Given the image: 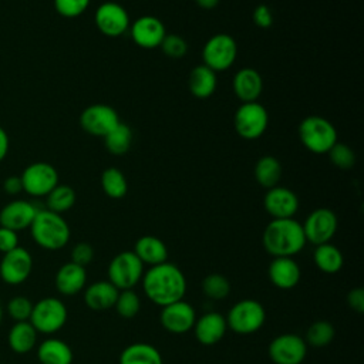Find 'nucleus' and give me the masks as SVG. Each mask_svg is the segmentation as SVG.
Here are the masks:
<instances>
[{
  "mask_svg": "<svg viewBox=\"0 0 364 364\" xmlns=\"http://www.w3.org/2000/svg\"><path fill=\"white\" fill-rule=\"evenodd\" d=\"M141 283L145 296L159 307L182 300L188 289L183 272L171 262L148 267Z\"/></svg>",
  "mask_w": 364,
  "mask_h": 364,
  "instance_id": "nucleus-1",
  "label": "nucleus"
},
{
  "mask_svg": "<svg viewBox=\"0 0 364 364\" xmlns=\"http://www.w3.org/2000/svg\"><path fill=\"white\" fill-rule=\"evenodd\" d=\"M262 243L273 257H293L303 250L307 240L301 223L287 218L272 219L262 233Z\"/></svg>",
  "mask_w": 364,
  "mask_h": 364,
  "instance_id": "nucleus-2",
  "label": "nucleus"
},
{
  "mask_svg": "<svg viewBox=\"0 0 364 364\" xmlns=\"http://www.w3.org/2000/svg\"><path fill=\"white\" fill-rule=\"evenodd\" d=\"M28 229L33 240L46 250L63 249L71 236V230L65 219L48 209H38Z\"/></svg>",
  "mask_w": 364,
  "mask_h": 364,
  "instance_id": "nucleus-3",
  "label": "nucleus"
},
{
  "mask_svg": "<svg viewBox=\"0 0 364 364\" xmlns=\"http://www.w3.org/2000/svg\"><path fill=\"white\" fill-rule=\"evenodd\" d=\"M299 139L313 154H327L338 141L336 127L324 117L309 115L299 124Z\"/></svg>",
  "mask_w": 364,
  "mask_h": 364,
  "instance_id": "nucleus-4",
  "label": "nucleus"
},
{
  "mask_svg": "<svg viewBox=\"0 0 364 364\" xmlns=\"http://www.w3.org/2000/svg\"><path fill=\"white\" fill-rule=\"evenodd\" d=\"M225 318L229 330L240 336H247L263 327L266 321V310L260 301L255 299H243L229 309Z\"/></svg>",
  "mask_w": 364,
  "mask_h": 364,
  "instance_id": "nucleus-5",
  "label": "nucleus"
},
{
  "mask_svg": "<svg viewBox=\"0 0 364 364\" xmlns=\"http://www.w3.org/2000/svg\"><path fill=\"white\" fill-rule=\"evenodd\" d=\"M68 318V311L63 300L44 297L33 304L30 323L40 334H54L61 330Z\"/></svg>",
  "mask_w": 364,
  "mask_h": 364,
  "instance_id": "nucleus-6",
  "label": "nucleus"
},
{
  "mask_svg": "<svg viewBox=\"0 0 364 364\" xmlns=\"http://www.w3.org/2000/svg\"><path fill=\"white\" fill-rule=\"evenodd\" d=\"M145 266L132 250L115 255L107 269L108 279L118 290L134 289L142 279Z\"/></svg>",
  "mask_w": 364,
  "mask_h": 364,
  "instance_id": "nucleus-7",
  "label": "nucleus"
},
{
  "mask_svg": "<svg viewBox=\"0 0 364 364\" xmlns=\"http://www.w3.org/2000/svg\"><path fill=\"white\" fill-rule=\"evenodd\" d=\"M269 125V112L259 101L242 102L233 115L236 134L243 139L260 138Z\"/></svg>",
  "mask_w": 364,
  "mask_h": 364,
  "instance_id": "nucleus-8",
  "label": "nucleus"
},
{
  "mask_svg": "<svg viewBox=\"0 0 364 364\" xmlns=\"http://www.w3.org/2000/svg\"><path fill=\"white\" fill-rule=\"evenodd\" d=\"M237 58V43L226 33L213 34L206 40L202 48V64L218 71L230 68Z\"/></svg>",
  "mask_w": 364,
  "mask_h": 364,
  "instance_id": "nucleus-9",
  "label": "nucleus"
},
{
  "mask_svg": "<svg viewBox=\"0 0 364 364\" xmlns=\"http://www.w3.org/2000/svg\"><path fill=\"white\" fill-rule=\"evenodd\" d=\"M23 191L31 196H47L58 185V172L48 162H33L20 175Z\"/></svg>",
  "mask_w": 364,
  "mask_h": 364,
  "instance_id": "nucleus-10",
  "label": "nucleus"
},
{
  "mask_svg": "<svg viewBox=\"0 0 364 364\" xmlns=\"http://www.w3.org/2000/svg\"><path fill=\"white\" fill-rule=\"evenodd\" d=\"M267 354L274 364H301L307 355V344L299 334L283 333L269 343Z\"/></svg>",
  "mask_w": 364,
  "mask_h": 364,
  "instance_id": "nucleus-11",
  "label": "nucleus"
},
{
  "mask_svg": "<svg viewBox=\"0 0 364 364\" xmlns=\"http://www.w3.org/2000/svg\"><path fill=\"white\" fill-rule=\"evenodd\" d=\"M306 240L314 246L327 243L337 232V215L330 208H317L311 210L301 223Z\"/></svg>",
  "mask_w": 364,
  "mask_h": 364,
  "instance_id": "nucleus-12",
  "label": "nucleus"
},
{
  "mask_svg": "<svg viewBox=\"0 0 364 364\" xmlns=\"http://www.w3.org/2000/svg\"><path fill=\"white\" fill-rule=\"evenodd\" d=\"M118 112L108 104H91L80 114L81 128L92 136H105L119 124Z\"/></svg>",
  "mask_w": 364,
  "mask_h": 364,
  "instance_id": "nucleus-13",
  "label": "nucleus"
},
{
  "mask_svg": "<svg viewBox=\"0 0 364 364\" xmlns=\"http://www.w3.org/2000/svg\"><path fill=\"white\" fill-rule=\"evenodd\" d=\"M94 23L101 34L119 37L129 28L131 20L124 6L115 1H104L94 13Z\"/></svg>",
  "mask_w": 364,
  "mask_h": 364,
  "instance_id": "nucleus-14",
  "label": "nucleus"
},
{
  "mask_svg": "<svg viewBox=\"0 0 364 364\" xmlns=\"http://www.w3.org/2000/svg\"><path fill=\"white\" fill-rule=\"evenodd\" d=\"M33 270V257L30 252L21 246L3 253L0 260V277L6 284L17 286L24 283Z\"/></svg>",
  "mask_w": 364,
  "mask_h": 364,
  "instance_id": "nucleus-15",
  "label": "nucleus"
},
{
  "mask_svg": "<svg viewBox=\"0 0 364 364\" xmlns=\"http://www.w3.org/2000/svg\"><path fill=\"white\" fill-rule=\"evenodd\" d=\"M196 311L191 303L182 300L161 307V326L171 334H185L193 328Z\"/></svg>",
  "mask_w": 364,
  "mask_h": 364,
  "instance_id": "nucleus-16",
  "label": "nucleus"
},
{
  "mask_svg": "<svg viewBox=\"0 0 364 364\" xmlns=\"http://www.w3.org/2000/svg\"><path fill=\"white\" fill-rule=\"evenodd\" d=\"M263 206L272 219L293 218L299 210V196L290 188L276 185L264 193Z\"/></svg>",
  "mask_w": 364,
  "mask_h": 364,
  "instance_id": "nucleus-17",
  "label": "nucleus"
},
{
  "mask_svg": "<svg viewBox=\"0 0 364 364\" xmlns=\"http://www.w3.org/2000/svg\"><path fill=\"white\" fill-rule=\"evenodd\" d=\"M132 41L141 48H156L161 46L166 30L164 23L155 16H141L129 24Z\"/></svg>",
  "mask_w": 364,
  "mask_h": 364,
  "instance_id": "nucleus-18",
  "label": "nucleus"
},
{
  "mask_svg": "<svg viewBox=\"0 0 364 364\" xmlns=\"http://www.w3.org/2000/svg\"><path fill=\"white\" fill-rule=\"evenodd\" d=\"M38 209L28 200L16 199L6 203L0 210V226L14 232L24 230L33 223Z\"/></svg>",
  "mask_w": 364,
  "mask_h": 364,
  "instance_id": "nucleus-19",
  "label": "nucleus"
},
{
  "mask_svg": "<svg viewBox=\"0 0 364 364\" xmlns=\"http://www.w3.org/2000/svg\"><path fill=\"white\" fill-rule=\"evenodd\" d=\"M192 330L202 346H215L225 337L228 324L223 314L218 311H208L196 317Z\"/></svg>",
  "mask_w": 364,
  "mask_h": 364,
  "instance_id": "nucleus-20",
  "label": "nucleus"
},
{
  "mask_svg": "<svg viewBox=\"0 0 364 364\" xmlns=\"http://www.w3.org/2000/svg\"><path fill=\"white\" fill-rule=\"evenodd\" d=\"M267 276L274 287L290 290L299 284L301 270L293 257H273L267 267Z\"/></svg>",
  "mask_w": 364,
  "mask_h": 364,
  "instance_id": "nucleus-21",
  "label": "nucleus"
},
{
  "mask_svg": "<svg viewBox=\"0 0 364 364\" xmlns=\"http://www.w3.org/2000/svg\"><path fill=\"white\" fill-rule=\"evenodd\" d=\"M232 88L237 100L242 102H253L257 101L263 92V78L257 70L243 67L233 75Z\"/></svg>",
  "mask_w": 364,
  "mask_h": 364,
  "instance_id": "nucleus-22",
  "label": "nucleus"
},
{
  "mask_svg": "<svg viewBox=\"0 0 364 364\" xmlns=\"http://www.w3.org/2000/svg\"><path fill=\"white\" fill-rule=\"evenodd\" d=\"M119 290L109 280H97L84 289V303L94 311H105L114 307Z\"/></svg>",
  "mask_w": 364,
  "mask_h": 364,
  "instance_id": "nucleus-23",
  "label": "nucleus"
},
{
  "mask_svg": "<svg viewBox=\"0 0 364 364\" xmlns=\"http://www.w3.org/2000/svg\"><path fill=\"white\" fill-rule=\"evenodd\" d=\"M54 283L60 294L74 296L85 289L87 270L80 264L67 262L57 270Z\"/></svg>",
  "mask_w": 364,
  "mask_h": 364,
  "instance_id": "nucleus-24",
  "label": "nucleus"
},
{
  "mask_svg": "<svg viewBox=\"0 0 364 364\" xmlns=\"http://www.w3.org/2000/svg\"><path fill=\"white\" fill-rule=\"evenodd\" d=\"M144 266H156L168 262V247L162 239L154 235H144L136 239L132 250Z\"/></svg>",
  "mask_w": 364,
  "mask_h": 364,
  "instance_id": "nucleus-25",
  "label": "nucleus"
},
{
  "mask_svg": "<svg viewBox=\"0 0 364 364\" xmlns=\"http://www.w3.org/2000/svg\"><path fill=\"white\" fill-rule=\"evenodd\" d=\"M218 87V77L213 70L206 67L205 64H199L193 67L189 73L188 88L191 94L198 100L209 98Z\"/></svg>",
  "mask_w": 364,
  "mask_h": 364,
  "instance_id": "nucleus-26",
  "label": "nucleus"
},
{
  "mask_svg": "<svg viewBox=\"0 0 364 364\" xmlns=\"http://www.w3.org/2000/svg\"><path fill=\"white\" fill-rule=\"evenodd\" d=\"M37 358L40 364H71L74 355L71 347L64 340L50 337L40 343Z\"/></svg>",
  "mask_w": 364,
  "mask_h": 364,
  "instance_id": "nucleus-27",
  "label": "nucleus"
},
{
  "mask_svg": "<svg viewBox=\"0 0 364 364\" xmlns=\"http://www.w3.org/2000/svg\"><path fill=\"white\" fill-rule=\"evenodd\" d=\"M119 364H164L159 350L149 343H132L119 354Z\"/></svg>",
  "mask_w": 364,
  "mask_h": 364,
  "instance_id": "nucleus-28",
  "label": "nucleus"
},
{
  "mask_svg": "<svg viewBox=\"0 0 364 364\" xmlns=\"http://www.w3.org/2000/svg\"><path fill=\"white\" fill-rule=\"evenodd\" d=\"M37 330L30 321H17L9 331V346L17 354H26L31 351L37 343Z\"/></svg>",
  "mask_w": 364,
  "mask_h": 364,
  "instance_id": "nucleus-29",
  "label": "nucleus"
},
{
  "mask_svg": "<svg viewBox=\"0 0 364 364\" xmlns=\"http://www.w3.org/2000/svg\"><path fill=\"white\" fill-rule=\"evenodd\" d=\"M313 262L316 267L323 273L334 274L341 270L344 264V256L336 245L327 242L316 246L313 252Z\"/></svg>",
  "mask_w": 364,
  "mask_h": 364,
  "instance_id": "nucleus-30",
  "label": "nucleus"
},
{
  "mask_svg": "<svg viewBox=\"0 0 364 364\" xmlns=\"http://www.w3.org/2000/svg\"><path fill=\"white\" fill-rule=\"evenodd\" d=\"M282 172L280 161L272 155H263L255 164V179L264 189L279 185Z\"/></svg>",
  "mask_w": 364,
  "mask_h": 364,
  "instance_id": "nucleus-31",
  "label": "nucleus"
},
{
  "mask_svg": "<svg viewBox=\"0 0 364 364\" xmlns=\"http://www.w3.org/2000/svg\"><path fill=\"white\" fill-rule=\"evenodd\" d=\"M132 144V129L127 125L119 122L112 131H109L104 136V145L111 155L121 156L125 155Z\"/></svg>",
  "mask_w": 364,
  "mask_h": 364,
  "instance_id": "nucleus-32",
  "label": "nucleus"
},
{
  "mask_svg": "<svg viewBox=\"0 0 364 364\" xmlns=\"http://www.w3.org/2000/svg\"><path fill=\"white\" fill-rule=\"evenodd\" d=\"M101 188L108 198L121 199L128 192V182L122 171L109 166L101 173Z\"/></svg>",
  "mask_w": 364,
  "mask_h": 364,
  "instance_id": "nucleus-33",
  "label": "nucleus"
},
{
  "mask_svg": "<svg viewBox=\"0 0 364 364\" xmlns=\"http://www.w3.org/2000/svg\"><path fill=\"white\" fill-rule=\"evenodd\" d=\"M47 209L58 215L70 210L75 203V191L65 183H58L47 196H46Z\"/></svg>",
  "mask_w": 364,
  "mask_h": 364,
  "instance_id": "nucleus-34",
  "label": "nucleus"
},
{
  "mask_svg": "<svg viewBox=\"0 0 364 364\" xmlns=\"http://www.w3.org/2000/svg\"><path fill=\"white\" fill-rule=\"evenodd\" d=\"M336 336L334 326L326 320H317L309 326L306 330L304 341L311 347H326L328 346Z\"/></svg>",
  "mask_w": 364,
  "mask_h": 364,
  "instance_id": "nucleus-35",
  "label": "nucleus"
},
{
  "mask_svg": "<svg viewBox=\"0 0 364 364\" xmlns=\"http://www.w3.org/2000/svg\"><path fill=\"white\" fill-rule=\"evenodd\" d=\"M202 291L210 300H223L230 293V282L220 273H210L202 280Z\"/></svg>",
  "mask_w": 364,
  "mask_h": 364,
  "instance_id": "nucleus-36",
  "label": "nucleus"
},
{
  "mask_svg": "<svg viewBox=\"0 0 364 364\" xmlns=\"http://www.w3.org/2000/svg\"><path fill=\"white\" fill-rule=\"evenodd\" d=\"M114 307L122 318H134L141 310V299L134 289L119 290Z\"/></svg>",
  "mask_w": 364,
  "mask_h": 364,
  "instance_id": "nucleus-37",
  "label": "nucleus"
},
{
  "mask_svg": "<svg viewBox=\"0 0 364 364\" xmlns=\"http://www.w3.org/2000/svg\"><path fill=\"white\" fill-rule=\"evenodd\" d=\"M331 164L343 171L351 169L355 165V152L344 142H336L327 152Z\"/></svg>",
  "mask_w": 364,
  "mask_h": 364,
  "instance_id": "nucleus-38",
  "label": "nucleus"
},
{
  "mask_svg": "<svg viewBox=\"0 0 364 364\" xmlns=\"http://www.w3.org/2000/svg\"><path fill=\"white\" fill-rule=\"evenodd\" d=\"M33 311V301L26 296H14L7 303L9 316L17 321H28Z\"/></svg>",
  "mask_w": 364,
  "mask_h": 364,
  "instance_id": "nucleus-39",
  "label": "nucleus"
},
{
  "mask_svg": "<svg viewBox=\"0 0 364 364\" xmlns=\"http://www.w3.org/2000/svg\"><path fill=\"white\" fill-rule=\"evenodd\" d=\"M161 50L165 55L171 58H181L186 54L188 51V43L186 40L179 36V34H165L162 43H161Z\"/></svg>",
  "mask_w": 364,
  "mask_h": 364,
  "instance_id": "nucleus-40",
  "label": "nucleus"
},
{
  "mask_svg": "<svg viewBox=\"0 0 364 364\" xmlns=\"http://www.w3.org/2000/svg\"><path fill=\"white\" fill-rule=\"evenodd\" d=\"M90 1L91 0H54V9L65 18H75L88 9Z\"/></svg>",
  "mask_w": 364,
  "mask_h": 364,
  "instance_id": "nucleus-41",
  "label": "nucleus"
},
{
  "mask_svg": "<svg viewBox=\"0 0 364 364\" xmlns=\"http://www.w3.org/2000/svg\"><path fill=\"white\" fill-rule=\"evenodd\" d=\"M94 259V247L87 242H80L71 249V260L82 267L88 266Z\"/></svg>",
  "mask_w": 364,
  "mask_h": 364,
  "instance_id": "nucleus-42",
  "label": "nucleus"
},
{
  "mask_svg": "<svg viewBox=\"0 0 364 364\" xmlns=\"http://www.w3.org/2000/svg\"><path fill=\"white\" fill-rule=\"evenodd\" d=\"M253 23L259 27V28H269L273 24V13L272 9L267 4H259L256 6V9L253 10Z\"/></svg>",
  "mask_w": 364,
  "mask_h": 364,
  "instance_id": "nucleus-43",
  "label": "nucleus"
},
{
  "mask_svg": "<svg viewBox=\"0 0 364 364\" xmlns=\"http://www.w3.org/2000/svg\"><path fill=\"white\" fill-rule=\"evenodd\" d=\"M18 246L17 232L0 226V252L7 253Z\"/></svg>",
  "mask_w": 364,
  "mask_h": 364,
  "instance_id": "nucleus-44",
  "label": "nucleus"
},
{
  "mask_svg": "<svg viewBox=\"0 0 364 364\" xmlns=\"http://www.w3.org/2000/svg\"><path fill=\"white\" fill-rule=\"evenodd\" d=\"M347 304L355 313H364V290L354 287L347 294Z\"/></svg>",
  "mask_w": 364,
  "mask_h": 364,
  "instance_id": "nucleus-45",
  "label": "nucleus"
},
{
  "mask_svg": "<svg viewBox=\"0 0 364 364\" xmlns=\"http://www.w3.org/2000/svg\"><path fill=\"white\" fill-rule=\"evenodd\" d=\"M3 189L6 193L9 195H17L23 191V183H21V178L20 176H16V175H11L9 178L4 179L3 182Z\"/></svg>",
  "mask_w": 364,
  "mask_h": 364,
  "instance_id": "nucleus-46",
  "label": "nucleus"
},
{
  "mask_svg": "<svg viewBox=\"0 0 364 364\" xmlns=\"http://www.w3.org/2000/svg\"><path fill=\"white\" fill-rule=\"evenodd\" d=\"M9 135L7 132L0 127V162L6 158L7 152H9Z\"/></svg>",
  "mask_w": 364,
  "mask_h": 364,
  "instance_id": "nucleus-47",
  "label": "nucleus"
},
{
  "mask_svg": "<svg viewBox=\"0 0 364 364\" xmlns=\"http://www.w3.org/2000/svg\"><path fill=\"white\" fill-rule=\"evenodd\" d=\"M198 7L203 9V10H212L219 4V0H193Z\"/></svg>",
  "mask_w": 364,
  "mask_h": 364,
  "instance_id": "nucleus-48",
  "label": "nucleus"
},
{
  "mask_svg": "<svg viewBox=\"0 0 364 364\" xmlns=\"http://www.w3.org/2000/svg\"><path fill=\"white\" fill-rule=\"evenodd\" d=\"M1 317H3V309H1V304H0V324H1Z\"/></svg>",
  "mask_w": 364,
  "mask_h": 364,
  "instance_id": "nucleus-49",
  "label": "nucleus"
}]
</instances>
